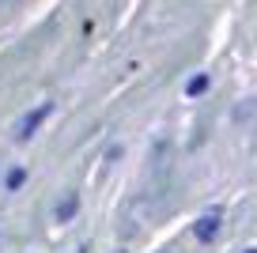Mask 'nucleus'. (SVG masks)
<instances>
[{"label": "nucleus", "instance_id": "1", "mask_svg": "<svg viewBox=\"0 0 257 253\" xmlns=\"http://www.w3.org/2000/svg\"><path fill=\"white\" fill-rule=\"evenodd\" d=\"M49 113H53V102H42V106H34V110L27 113L23 121H19V129H16V140H23V144H27L34 133H38V125L49 117Z\"/></svg>", "mask_w": 257, "mask_h": 253}, {"label": "nucleus", "instance_id": "2", "mask_svg": "<svg viewBox=\"0 0 257 253\" xmlns=\"http://www.w3.org/2000/svg\"><path fill=\"white\" fill-rule=\"evenodd\" d=\"M219 227H223V215L219 212H208L197 219V227H193V234H197V242H212V238L219 234Z\"/></svg>", "mask_w": 257, "mask_h": 253}, {"label": "nucleus", "instance_id": "3", "mask_svg": "<svg viewBox=\"0 0 257 253\" xmlns=\"http://www.w3.org/2000/svg\"><path fill=\"white\" fill-rule=\"evenodd\" d=\"M76 212H80V197H76V193H64V200L57 204V223H68Z\"/></svg>", "mask_w": 257, "mask_h": 253}, {"label": "nucleus", "instance_id": "4", "mask_svg": "<svg viewBox=\"0 0 257 253\" xmlns=\"http://www.w3.org/2000/svg\"><path fill=\"white\" fill-rule=\"evenodd\" d=\"M204 91H208V76H193L189 83H185V95H189V98L204 95Z\"/></svg>", "mask_w": 257, "mask_h": 253}, {"label": "nucleus", "instance_id": "5", "mask_svg": "<svg viewBox=\"0 0 257 253\" xmlns=\"http://www.w3.org/2000/svg\"><path fill=\"white\" fill-rule=\"evenodd\" d=\"M23 182H27V170H23V166H16V170H12V174L4 178V185H8L12 193H16V189H19V185H23Z\"/></svg>", "mask_w": 257, "mask_h": 253}, {"label": "nucleus", "instance_id": "6", "mask_svg": "<svg viewBox=\"0 0 257 253\" xmlns=\"http://www.w3.org/2000/svg\"><path fill=\"white\" fill-rule=\"evenodd\" d=\"M242 253H257V249H242Z\"/></svg>", "mask_w": 257, "mask_h": 253}, {"label": "nucleus", "instance_id": "7", "mask_svg": "<svg viewBox=\"0 0 257 253\" xmlns=\"http://www.w3.org/2000/svg\"><path fill=\"white\" fill-rule=\"evenodd\" d=\"M163 253H167V249H163Z\"/></svg>", "mask_w": 257, "mask_h": 253}, {"label": "nucleus", "instance_id": "8", "mask_svg": "<svg viewBox=\"0 0 257 253\" xmlns=\"http://www.w3.org/2000/svg\"><path fill=\"white\" fill-rule=\"evenodd\" d=\"M80 253H83V249H80Z\"/></svg>", "mask_w": 257, "mask_h": 253}]
</instances>
